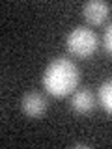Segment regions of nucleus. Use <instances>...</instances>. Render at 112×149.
<instances>
[{
  "mask_svg": "<svg viewBox=\"0 0 112 149\" xmlns=\"http://www.w3.org/2000/svg\"><path fill=\"white\" fill-rule=\"evenodd\" d=\"M108 13H110V6L106 2H103V0H92V2L84 4V8H82L84 19L93 26L105 22V19L108 17Z\"/></svg>",
  "mask_w": 112,
  "mask_h": 149,
  "instance_id": "20e7f679",
  "label": "nucleus"
},
{
  "mask_svg": "<svg viewBox=\"0 0 112 149\" xmlns=\"http://www.w3.org/2000/svg\"><path fill=\"white\" fill-rule=\"evenodd\" d=\"M21 108L28 118H41L47 110V101L41 93L30 91L21 99Z\"/></svg>",
  "mask_w": 112,
  "mask_h": 149,
  "instance_id": "7ed1b4c3",
  "label": "nucleus"
},
{
  "mask_svg": "<svg viewBox=\"0 0 112 149\" xmlns=\"http://www.w3.org/2000/svg\"><path fill=\"white\" fill-rule=\"evenodd\" d=\"M97 97H99V104L108 114H112V78L101 84L99 91H97Z\"/></svg>",
  "mask_w": 112,
  "mask_h": 149,
  "instance_id": "423d86ee",
  "label": "nucleus"
},
{
  "mask_svg": "<svg viewBox=\"0 0 112 149\" xmlns=\"http://www.w3.org/2000/svg\"><path fill=\"white\" fill-rule=\"evenodd\" d=\"M103 45H105V49H106V52H108L112 56V22L108 26H106V30H105V37H103Z\"/></svg>",
  "mask_w": 112,
  "mask_h": 149,
  "instance_id": "0eeeda50",
  "label": "nucleus"
},
{
  "mask_svg": "<svg viewBox=\"0 0 112 149\" xmlns=\"http://www.w3.org/2000/svg\"><path fill=\"white\" fill-rule=\"evenodd\" d=\"M71 108L77 112V114H90V112L95 108V95H93L88 88H82V90L73 91V95H71Z\"/></svg>",
  "mask_w": 112,
  "mask_h": 149,
  "instance_id": "39448f33",
  "label": "nucleus"
},
{
  "mask_svg": "<svg viewBox=\"0 0 112 149\" xmlns=\"http://www.w3.org/2000/svg\"><path fill=\"white\" fill-rule=\"evenodd\" d=\"M65 45H67L69 52L77 58H90L92 54H95L99 41H97V36L93 30L86 26H77L69 32Z\"/></svg>",
  "mask_w": 112,
  "mask_h": 149,
  "instance_id": "f03ea898",
  "label": "nucleus"
},
{
  "mask_svg": "<svg viewBox=\"0 0 112 149\" xmlns=\"http://www.w3.org/2000/svg\"><path fill=\"white\" fill-rule=\"evenodd\" d=\"M78 86V69L71 60L56 58L43 73V88L54 97H65Z\"/></svg>",
  "mask_w": 112,
  "mask_h": 149,
  "instance_id": "f257e3e1",
  "label": "nucleus"
}]
</instances>
